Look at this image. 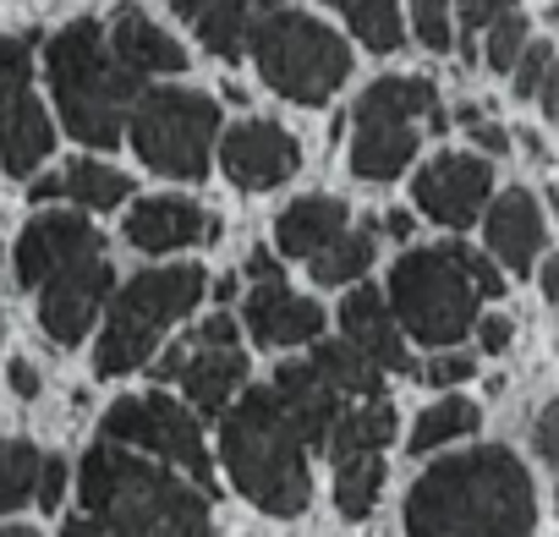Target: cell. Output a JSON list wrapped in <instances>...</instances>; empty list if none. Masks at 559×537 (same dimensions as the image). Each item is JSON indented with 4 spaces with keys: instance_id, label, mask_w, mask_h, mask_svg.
Masks as SVG:
<instances>
[{
    "instance_id": "1",
    "label": "cell",
    "mask_w": 559,
    "mask_h": 537,
    "mask_svg": "<svg viewBox=\"0 0 559 537\" xmlns=\"http://www.w3.org/2000/svg\"><path fill=\"white\" fill-rule=\"evenodd\" d=\"M78 499L83 510L67 521L61 537H209L203 488L105 439L83 455Z\"/></svg>"
},
{
    "instance_id": "2",
    "label": "cell",
    "mask_w": 559,
    "mask_h": 537,
    "mask_svg": "<svg viewBox=\"0 0 559 537\" xmlns=\"http://www.w3.org/2000/svg\"><path fill=\"white\" fill-rule=\"evenodd\" d=\"M406 532L412 537H537L532 477L499 444L450 455L412 482Z\"/></svg>"
},
{
    "instance_id": "3",
    "label": "cell",
    "mask_w": 559,
    "mask_h": 537,
    "mask_svg": "<svg viewBox=\"0 0 559 537\" xmlns=\"http://www.w3.org/2000/svg\"><path fill=\"white\" fill-rule=\"evenodd\" d=\"M219 450H225L230 482L258 510H269V515H302L308 510V499H313L308 444L297 439V428L286 422V411L274 406L269 390H252L225 411Z\"/></svg>"
},
{
    "instance_id": "4",
    "label": "cell",
    "mask_w": 559,
    "mask_h": 537,
    "mask_svg": "<svg viewBox=\"0 0 559 537\" xmlns=\"http://www.w3.org/2000/svg\"><path fill=\"white\" fill-rule=\"evenodd\" d=\"M138 83L110 50H105V34L99 23H67L56 39H50V88H56V105H61V121L72 127L78 143H94V148H116L121 143V121H127V105L138 99Z\"/></svg>"
},
{
    "instance_id": "5",
    "label": "cell",
    "mask_w": 559,
    "mask_h": 537,
    "mask_svg": "<svg viewBox=\"0 0 559 537\" xmlns=\"http://www.w3.org/2000/svg\"><path fill=\"white\" fill-rule=\"evenodd\" d=\"M247 45L263 83L292 105H324L352 72V50L341 45V34L292 7H263L247 28Z\"/></svg>"
},
{
    "instance_id": "6",
    "label": "cell",
    "mask_w": 559,
    "mask_h": 537,
    "mask_svg": "<svg viewBox=\"0 0 559 537\" xmlns=\"http://www.w3.org/2000/svg\"><path fill=\"white\" fill-rule=\"evenodd\" d=\"M203 297V268L192 263H170V268H148V275H138L132 286H121L105 319V335H99V351H94V368L99 379H121L132 368H143L159 346V335L170 324H181Z\"/></svg>"
},
{
    "instance_id": "7",
    "label": "cell",
    "mask_w": 559,
    "mask_h": 537,
    "mask_svg": "<svg viewBox=\"0 0 559 537\" xmlns=\"http://www.w3.org/2000/svg\"><path fill=\"white\" fill-rule=\"evenodd\" d=\"M433 132H444V110L433 99V83L423 77H379L362 99H357V138H352V170L362 181H390L412 165L417 154V132L412 121H423Z\"/></svg>"
},
{
    "instance_id": "8",
    "label": "cell",
    "mask_w": 559,
    "mask_h": 537,
    "mask_svg": "<svg viewBox=\"0 0 559 537\" xmlns=\"http://www.w3.org/2000/svg\"><path fill=\"white\" fill-rule=\"evenodd\" d=\"M127 132H132V148L143 154V165L181 176V181H203L209 148L219 138V105L209 94H192V88H154L132 110Z\"/></svg>"
},
{
    "instance_id": "9",
    "label": "cell",
    "mask_w": 559,
    "mask_h": 537,
    "mask_svg": "<svg viewBox=\"0 0 559 537\" xmlns=\"http://www.w3.org/2000/svg\"><path fill=\"white\" fill-rule=\"evenodd\" d=\"M472 286L444 247L406 252L390 268V319H401L423 346H455L472 330Z\"/></svg>"
},
{
    "instance_id": "10",
    "label": "cell",
    "mask_w": 559,
    "mask_h": 537,
    "mask_svg": "<svg viewBox=\"0 0 559 537\" xmlns=\"http://www.w3.org/2000/svg\"><path fill=\"white\" fill-rule=\"evenodd\" d=\"M99 439L121 444V450H148L165 466H181L192 482H209V450H203L198 417L187 406H176L170 395H127V401H116L105 411V422H99Z\"/></svg>"
},
{
    "instance_id": "11",
    "label": "cell",
    "mask_w": 559,
    "mask_h": 537,
    "mask_svg": "<svg viewBox=\"0 0 559 537\" xmlns=\"http://www.w3.org/2000/svg\"><path fill=\"white\" fill-rule=\"evenodd\" d=\"M110 286H116V275H110L105 252L56 268V275L39 286V324H45V335L61 341V346H78L94 330L99 308L110 302Z\"/></svg>"
},
{
    "instance_id": "12",
    "label": "cell",
    "mask_w": 559,
    "mask_h": 537,
    "mask_svg": "<svg viewBox=\"0 0 559 537\" xmlns=\"http://www.w3.org/2000/svg\"><path fill=\"white\" fill-rule=\"evenodd\" d=\"M219 159H225V176L241 192H269L286 176H297L302 148L286 127H274V121H236L219 143Z\"/></svg>"
},
{
    "instance_id": "13",
    "label": "cell",
    "mask_w": 559,
    "mask_h": 537,
    "mask_svg": "<svg viewBox=\"0 0 559 537\" xmlns=\"http://www.w3.org/2000/svg\"><path fill=\"white\" fill-rule=\"evenodd\" d=\"M94 252H105V241H99V230L88 225V219H78V214H39V219H28V230L17 236V247H12V263H17V281L34 291V286H45L56 268H67V263H78V258H94Z\"/></svg>"
},
{
    "instance_id": "14",
    "label": "cell",
    "mask_w": 559,
    "mask_h": 537,
    "mask_svg": "<svg viewBox=\"0 0 559 537\" xmlns=\"http://www.w3.org/2000/svg\"><path fill=\"white\" fill-rule=\"evenodd\" d=\"M412 192L428 208V219H439V225H472V214L493 192V165L488 159H472V154H439L412 181Z\"/></svg>"
},
{
    "instance_id": "15",
    "label": "cell",
    "mask_w": 559,
    "mask_h": 537,
    "mask_svg": "<svg viewBox=\"0 0 559 537\" xmlns=\"http://www.w3.org/2000/svg\"><path fill=\"white\" fill-rule=\"evenodd\" d=\"M214 236H219V219L192 198H143L127 214V241L138 252H176V247H198Z\"/></svg>"
},
{
    "instance_id": "16",
    "label": "cell",
    "mask_w": 559,
    "mask_h": 537,
    "mask_svg": "<svg viewBox=\"0 0 559 537\" xmlns=\"http://www.w3.org/2000/svg\"><path fill=\"white\" fill-rule=\"evenodd\" d=\"M241 324L258 346H297V341H319L324 335V308L286 291L280 281L252 286V297L241 302Z\"/></svg>"
},
{
    "instance_id": "17",
    "label": "cell",
    "mask_w": 559,
    "mask_h": 537,
    "mask_svg": "<svg viewBox=\"0 0 559 537\" xmlns=\"http://www.w3.org/2000/svg\"><path fill=\"white\" fill-rule=\"evenodd\" d=\"M269 395H274L280 411H286V422L297 428L302 444H324L330 428H335V417H341V395L313 373V362H280Z\"/></svg>"
},
{
    "instance_id": "18",
    "label": "cell",
    "mask_w": 559,
    "mask_h": 537,
    "mask_svg": "<svg viewBox=\"0 0 559 537\" xmlns=\"http://www.w3.org/2000/svg\"><path fill=\"white\" fill-rule=\"evenodd\" d=\"M341 330H346V341L373 362V368H390V373H412V351H406V341H401V324L390 319V308H384V291H352L346 302H341Z\"/></svg>"
},
{
    "instance_id": "19",
    "label": "cell",
    "mask_w": 559,
    "mask_h": 537,
    "mask_svg": "<svg viewBox=\"0 0 559 537\" xmlns=\"http://www.w3.org/2000/svg\"><path fill=\"white\" fill-rule=\"evenodd\" d=\"M105 50L132 77H176V72H187V50L165 28H154L143 12H116V23L105 34Z\"/></svg>"
},
{
    "instance_id": "20",
    "label": "cell",
    "mask_w": 559,
    "mask_h": 537,
    "mask_svg": "<svg viewBox=\"0 0 559 537\" xmlns=\"http://www.w3.org/2000/svg\"><path fill=\"white\" fill-rule=\"evenodd\" d=\"M488 247L515 268H532L537 263V252H543V241H548V225H543V208H537V198L526 192V187H510L504 198H493V208H488Z\"/></svg>"
},
{
    "instance_id": "21",
    "label": "cell",
    "mask_w": 559,
    "mask_h": 537,
    "mask_svg": "<svg viewBox=\"0 0 559 537\" xmlns=\"http://www.w3.org/2000/svg\"><path fill=\"white\" fill-rule=\"evenodd\" d=\"M192 346V341H187ZM247 384V351H236V346H192L187 351V362H181V390H187V401L198 406V411H225L230 406V395Z\"/></svg>"
},
{
    "instance_id": "22",
    "label": "cell",
    "mask_w": 559,
    "mask_h": 537,
    "mask_svg": "<svg viewBox=\"0 0 559 537\" xmlns=\"http://www.w3.org/2000/svg\"><path fill=\"white\" fill-rule=\"evenodd\" d=\"M56 148V132H50V116L34 94H17L7 110H0V165L12 176H34Z\"/></svg>"
},
{
    "instance_id": "23",
    "label": "cell",
    "mask_w": 559,
    "mask_h": 537,
    "mask_svg": "<svg viewBox=\"0 0 559 537\" xmlns=\"http://www.w3.org/2000/svg\"><path fill=\"white\" fill-rule=\"evenodd\" d=\"M170 7L187 17V28H192L219 61H236L241 45H247L252 17L263 12V0H170Z\"/></svg>"
},
{
    "instance_id": "24",
    "label": "cell",
    "mask_w": 559,
    "mask_h": 537,
    "mask_svg": "<svg viewBox=\"0 0 559 537\" xmlns=\"http://www.w3.org/2000/svg\"><path fill=\"white\" fill-rule=\"evenodd\" d=\"M346 203H335V198H297L286 214L274 219V236H280V252H292V258H313V252H324L341 230H346Z\"/></svg>"
},
{
    "instance_id": "25",
    "label": "cell",
    "mask_w": 559,
    "mask_h": 537,
    "mask_svg": "<svg viewBox=\"0 0 559 537\" xmlns=\"http://www.w3.org/2000/svg\"><path fill=\"white\" fill-rule=\"evenodd\" d=\"M390 439H395V406L379 395V401H362L357 411H341L324 444L335 461H352V455H379Z\"/></svg>"
},
{
    "instance_id": "26",
    "label": "cell",
    "mask_w": 559,
    "mask_h": 537,
    "mask_svg": "<svg viewBox=\"0 0 559 537\" xmlns=\"http://www.w3.org/2000/svg\"><path fill=\"white\" fill-rule=\"evenodd\" d=\"M313 373H319L335 395H362V401H379V395H384V368H373L352 341H319Z\"/></svg>"
},
{
    "instance_id": "27",
    "label": "cell",
    "mask_w": 559,
    "mask_h": 537,
    "mask_svg": "<svg viewBox=\"0 0 559 537\" xmlns=\"http://www.w3.org/2000/svg\"><path fill=\"white\" fill-rule=\"evenodd\" d=\"M379 488H384V461H379V455L335 461V504H341L346 521H362V515L379 504Z\"/></svg>"
},
{
    "instance_id": "28",
    "label": "cell",
    "mask_w": 559,
    "mask_h": 537,
    "mask_svg": "<svg viewBox=\"0 0 559 537\" xmlns=\"http://www.w3.org/2000/svg\"><path fill=\"white\" fill-rule=\"evenodd\" d=\"M341 12H346L352 34H357L368 50L390 56V50L406 45V23H401V7H395V0H341Z\"/></svg>"
},
{
    "instance_id": "29",
    "label": "cell",
    "mask_w": 559,
    "mask_h": 537,
    "mask_svg": "<svg viewBox=\"0 0 559 537\" xmlns=\"http://www.w3.org/2000/svg\"><path fill=\"white\" fill-rule=\"evenodd\" d=\"M373 263V236L368 230H341L324 252H313V281L319 286H352Z\"/></svg>"
},
{
    "instance_id": "30",
    "label": "cell",
    "mask_w": 559,
    "mask_h": 537,
    "mask_svg": "<svg viewBox=\"0 0 559 537\" xmlns=\"http://www.w3.org/2000/svg\"><path fill=\"white\" fill-rule=\"evenodd\" d=\"M477 406L472 401H439V406H428L423 417H417V428H412V455H428V450H439V444H450V439H466V433H477Z\"/></svg>"
},
{
    "instance_id": "31",
    "label": "cell",
    "mask_w": 559,
    "mask_h": 537,
    "mask_svg": "<svg viewBox=\"0 0 559 537\" xmlns=\"http://www.w3.org/2000/svg\"><path fill=\"white\" fill-rule=\"evenodd\" d=\"M61 192L78 198L83 208H116L132 192V176H121L110 165H94V159H78V165L61 170Z\"/></svg>"
},
{
    "instance_id": "32",
    "label": "cell",
    "mask_w": 559,
    "mask_h": 537,
    "mask_svg": "<svg viewBox=\"0 0 559 537\" xmlns=\"http://www.w3.org/2000/svg\"><path fill=\"white\" fill-rule=\"evenodd\" d=\"M34 477H39L34 444H23V439H7V444H0V515H7V510H23V504L34 499Z\"/></svg>"
},
{
    "instance_id": "33",
    "label": "cell",
    "mask_w": 559,
    "mask_h": 537,
    "mask_svg": "<svg viewBox=\"0 0 559 537\" xmlns=\"http://www.w3.org/2000/svg\"><path fill=\"white\" fill-rule=\"evenodd\" d=\"M526 39H532L526 17H521V12H504V17H493V23H488V50H483V61H488L493 72H510V67H515V56L526 50Z\"/></svg>"
},
{
    "instance_id": "34",
    "label": "cell",
    "mask_w": 559,
    "mask_h": 537,
    "mask_svg": "<svg viewBox=\"0 0 559 537\" xmlns=\"http://www.w3.org/2000/svg\"><path fill=\"white\" fill-rule=\"evenodd\" d=\"M28 72H34V45L28 39H0V110L28 88Z\"/></svg>"
},
{
    "instance_id": "35",
    "label": "cell",
    "mask_w": 559,
    "mask_h": 537,
    "mask_svg": "<svg viewBox=\"0 0 559 537\" xmlns=\"http://www.w3.org/2000/svg\"><path fill=\"white\" fill-rule=\"evenodd\" d=\"M444 252L455 258V268L466 275V286H472V291H483V297H499V291H504V275H499V268H493L483 252H472V247H461V241H450Z\"/></svg>"
},
{
    "instance_id": "36",
    "label": "cell",
    "mask_w": 559,
    "mask_h": 537,
    "mask_svg": "<svg viewBox=\"0 0 559 537\" xmlns=\"http://www.w3.org/2000/svg\"><path fill=\"white\" fill-rule=\"evenodd\" d=\"M548 72H554V50H548V45H537V39H526V50H521V56H515V67H510V77H515V99L537 94Z\"/></svg>"
},
{
    "instance_id": "37",
    "label": "cell",
    "mask_w": 559,
    "mask_h": 537,
    "mask_svg": "<svg viewBox=\"0 0 559 537\" xmlns=\"http://www.w3.org/2000/svg\"><path fill=\"white\" fill-rule=\"evenodd\" d=\"M412 23L428 50H450V0H412Z\"/></svg>"
},
{
    "instance_id": "38",
    "label": "cell",
    "mask_w": 559,
    "mask_h": 537,
    "mask_svg": "<svg viewBox=\"0 0 559 537\" xmlns=\"http://www.w3.org/2000/svg\"><path fill=\"white\" fill-rule=\"evenodd\" d=\"M34 493H39V504H45V510H56V504H61V493H67V461H61V455H39Z\"/></svg>"
},
{
    "instance_id": "39",
    "label": "cell",
    "mask_w": 559,
    "mask_h": 537,
    "mask_svg": "<svg viewBox=\"0 0 559 537\" xmlns=\"http://www.w3.org/2000/svg\"><path fill=\"white\" fill-rule=\"evenodd\" d=\"M423 379H428L433 390H450V384H466V379H472V357H461V351H450V357H433V362L423 368Z\"/></svg>"
},
{
    "instance_id": "40",
    "label": "cell",
    "mask_w": 559,
    "mask_h": 537,
    "mask_svg": "<svg viewBox=\"0 0 559 537\" xmlns=\"http://www.w3.org/2000/svg\"><path fill=\"white\" fill-rule=\"evenodd\" d=\"M504 12H515V0H461V34L488 28V23L504 17Z\"/></svg>"
},
{
    "instance_id": "41",
    "label": "cell",
    "mask_w": 559,
    "mask_h": 537,
    "mask_svg": "<svg viewBox=\"0 0 559 537\" xmlns=\"http://www.w3.org/2000/svg\"><path fill=\"white\" fill-rule=\"evenodd\" d=\"M537 455L548 466H559V406H543V417H537Z\"/></svg>"
},
{
    "instance_id": "42",
    "label": "cell",
    "mask_w": 559,
    "mask_h": 537,
    "mask_svg": "<svg viewBox=\"0 0 559 537\" xmlns=\"http://www.w3.org/2000/svg\"><path fill=\"white\" fill-rule=\"evenodd\" d=\"M192 346H236V324H230V313H214V319L198 330Z\"/></svg>"
},
{
    "instance_id": "43",
    "label": "cell",
    "mask_w": 559,
    "mask_h": 537,
    "mask_svg": "<svg viewBox=\"0 0 559 537\" xmlns=\"http://www.w3.org/2000/svg\"><path fill=\"white\" fill-rule=\"evenodd\" d=\"M477 341H483V351H504L510 346V319H483L477 324Z\"/></svg>"
},
{
    "instance_id": "44",
    "label": "cell",
    "mask_w": 559,
    "mask_h": 537,
    "mask_svg": "<svg viewBox=\"0 0 559 537\" xmlns=\"http://www.w3.org/2000/svg\"><path fill=\"white\" fill-rule=\"evenodd\" d=\"M187 351H192V346H170V351H165V357L154 362V379H159V384L181 379V362H187Z\"/></svg>"
},
{
    "instance_id": "45",
    "label": "cell",
    "mask_w": 559,
    "mask_h": 537,
    "mask_svg": "<svg viewBox=\"0 0 559 537\" xmlns=\"http://www.w3.org/2000/svg\"><path fill=\"white\" fill-rule=\"evenodd\" d=\"M247 275H258V281H280V263H274L263 247H252V252H247Z\"/></svg>"
},
{
    "instance_id": "46",
    "label": "cell",
    "mask_w": 559,
    "mask_h": 537,
    "mask_svg": "<svg viewBox=\"0 0 559 537\" xmlns=\"http://www.w3.org/2000/svg\"><path fill=\"white\" fill-rule=\"evenodd\" d=\"M12 390H17L23 401H34V395H39V373H34L28 362H12Z\"/></svg>"
},
{
    "instance_id": "47",
    "label": "cell",
    "mask_w": 559,
    "mask_h": 537,
    "mask_svg": "<svg viewBox=\"0 0 559 537\" xmlns=\"http://www.w3.org/2000/svg\"><path fill=\"white\" fill-rule=\"evenodd\" d=\"M537 94H543V116H548V121H559V77H554V72L543 77V88H537Z\"/></svg>"
},
{
    "instance_id": "48",
    "label": "cell",
    "mask_w": 559,
    "mask_h": 537,
    "mask_svg": "<svg viewBox=\"0 0 559 537\" xmlns=\"http://www.w3.org/2000/svg\"><path fill=\"white\" fill-rule=\"evenodd\" d=\"M472 132H477V143H483L488 154H499V148H504V127H493V121H477Z\"/></svg>"
},
{
    "instance_id": "49",
    "label": "cell",
    "mask_w": 559,
    "mask_h": 537,
    "mask_svg": "<svg viewBox=\"0 0 559 537\" xmlns=\"http://www.w3.org/2000/svg\"><path fill=\"white\" fill-rule=\"evenodd\" d=\"M384 230H390V236H412V214H406V208H390V214H384Z\"/></svg>"
},
{
    "instance_id": "50",
    "label": "cell",
    "mask_w": 559,
    "mask_h": 537,
    "mask_svg": "<svg viewBox=\"0 0 559 537\" xmlns=\"http://www.w3.org/2000/svg\"><path fill=\"white\" fill-rule=\"evenodd\" d=\"M543 297H559V258H548L543 268Z\"/></svg>"
},
{
    "instance_id": "51",
    "label": "cell",
    "mask_w": 559,
    "mask_h": 537,
    "mask_svg": "<svg viewBox=\"0 0 559 537\" xmlns=\"http://www.w3.org/2000/svg\"><path fill=\"white\" fill-rule=\"evenodd\" d=\"M34 198H61V176H45V181H34Z\"/></svg>"
},
{
    "instance_id": "52",
    "label": "cell",
    "mask_w": 559,
    "mask_h": 537,
    "mask_svg": "<svg viewBox=\"0 0 559 537\" xmlns=\"http://www.w3.org/2000/svg\"><path fill=\"white\" fill-rule=\"evenodd\" d=\"M0 537H39V532H28V526H7V532H0Z\"/></svg>"
},
{
    "instance_id": "53",
    "label": "cell",
    "mask_w": 559,
    "mask_h": 537,
    "mask_svg": "<svg viewBox=\"0 0 559 537\" xmlns=\"http://www.w3.org/2000/svg\"><path fill=\"white\" fill-rule=\"evenodd\" d=\"M335 7H341V0H335Z\"/></svg>"
}]
</instances>
